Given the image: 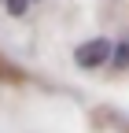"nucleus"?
I'll return each instance as SVG.
<instances>
[{
  "instance_id": "nucleus-1",
  "label": "nucleus",
  "mask_w": 129,
  "mask_h": 133,
  "mask_svg": "<svg viewBox=\"0 0 129 133\" xmlns=\"http://www.w3.org/2000/svg\"><path fill=\"white\" fill-rule=\"evenodd\" d=\"M111 56H114V44H111L107 37H92V41H85L81 48L74 52V59H77V66H100V63H107Z\"/></svg>"
},
{
  "instance_id": "nucleus-2",
  "label": "nucleus",
  "mask_w": 129,
  "mask_h": 133,
  "mask_svg": "<svg viewBox=\"0 0 129 133\" xmlns=\"http://www.w3.org/2000/svg\"><path fill=\"white\" fill-rule=\"evenodd\" d=\"M111 59H114V66H129V41H118Z\"/></svg>"
}]
</instances>
